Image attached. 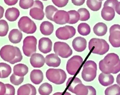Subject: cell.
Listing matches in <instances>:
<instances>
[{
    "mask_svg": "<svg viewBox=\"0 0 120 95\" xmlns=\"http://www.w3.org/2000/svg\"><path fill=\"white\" fill-rule=\"evenodd\" d=\"M46 76L49 81L57 85L63 84L67 79L66 73L62 69L49 68L46 72Z\"/></svg>",
    "mask_w": 120,
    "mask_h": 95,
    "instance_id": "obj_1",
    "label": "cell"
},
{
    "mask_svg": "<svg viewBox=\"0 0 120 95\" xmlns=\"http://www.w3.org/2000/svg\"><path fill=\"white\" fill-rule=\"evenodd\" d=\"M97 64L93 61H87L83 66L81 76L83 79L86 82H90L95 78L97 75Z\"/></svg>",
    "mask_w": 120,
    "mask_h": 95,
    "instance_id": "obj_2",
    "label": "cell"
},
{
    "mask_svg": "<svg viewBox=\"0 0 120 95\" xmlns=\"http://www.w3.org/2000/svg\"><path fill=\"white\" fill-rule=\"evenodd\" d=\"M18 26L21 31L27 34H33L37 30L35 23L27 16L21 17L18 22Z\"/></svg>",
    "mask_w": 120,
    "mask_h": 95,
    "instance_id": "obj_3",
    "label": "cell"
},
{
    "mask_svg": "<svg viewBox=\"0 0 120 95\" xmlns=\"http://www.w3.org/2000/svg\"><path fill=\"white\" fill-rule=\"evenodd\" d=\"M37 39L34 36H27L25 37L23 41L22 50L24 54L30 57L36 52Z\"/></svg>",
    "mask_w": 120,
    "mask_h": 95,
    "instance_id": "obj_4",
    "label": "cell"
},
{
    "mask_svg": "<svg viewBox=\"0 0 120 95\" xmlns=\"http://www.w3.org/2000/svg\"><path fill=\"white\" fill-rule=\"evenodd\" d=\"M54 51L56 54L63 58L69 57L72 54V50L70 46L64 42H56L54 45Z\"/></svg>",
    "mask_w": 120,
    "mask_h": 95,
    "instance_id": "obj_5",
    "label": "cell"
},
{
    "mask_svg": "<svg viewBox=\"0 0 120 95\" xmlns=\"http://www.w3.org/2000/svg\"><path fill=\"white\" fill-rule=\"evenodd\" d=\"M82 63V58L79 55H75L68 60L66 66V69L68 74L75 75L78 71Z\"/></svg>",
    "mask_w": 120,
    "mask_h": 95,
    "instance_id": "obj_6",
    "label": "cell"
},
{
    "mask_svg": "<svg viewBox=\"0 0 120 95\" xmlns=\"http://www.w3.org/2000/svg\"><path fill=\"white\" fill-rule=\"evenodd\" d=\"M75 33L76 30L74 27L66 25L59 28L56 31V36L60 40H67L73 37Z\"/></svg>",
    "mask_w": 120,
    "mask_h": 95,
    "instance_id": "obj_7",
    "label": "cell"
},
{
    "mask_svg": "<svg viewBox=\"0 0 120 95\" xmlns=\"http://www.w3.org/2000/svg\"><path fill=\"white\" fill-rule=\"evenodd\" d=\"M16 53V47L11 45L4 46L0 50V56L2 59L10 63L15 58Z\"/></svg>",
    "mask_w": 120,
    "mask_h": 95,
    "instance_id": "obj_8",
    "label": "cell"
},
{
    "mask_svg": "<svg viewBox=\"0 0 120 95\" xmlns=\"http://www.w3.org/2000/svg\"><path fill=\"white\" fill-rule=\"evenodd\" d=\"M109 42L115 48L120 47V25L115 24L110 28Z\"/></svg>",
    "mask_w": 120,
    "mask_h": 95,
    "instance_id": "obj_9",
    "label": "cell"
},
{
    "mask_svg": "<svg viewBox=\"0 0 120 95\" xmlns=\"http://www.w3.org/2000/svg\"><path fill=\"white\" fill-rule=\"evenodd\" d=\"M69 20L70 15L66 11L60 10L55 13L53 21L59 25H64L68 23Z\"/></svg>",
    "mask_w": 120,
    "mask_h": 95,
    "instance_id": "obj_10",
    "label": "cell"
},
{
    "mask_svg": "<svg viewBox=\"0 0 120 95\" xmlns=\"http://www.w3.org/2000/svg\"><path fill=\"white\" fill-rule=\"evenodd\" d=\"M52 42L48 37H42L39 41L38 49L44 54L50 52L52 50Z\"/></svg>",
    "mask_w": 120,
    "mask_h": 95,
    "instance_id": "obj_11",
    "label": "cell"
},
{
    "mask_svg": "<svg viewBox=\"0 0 120 95\" xmlns=\"http://www.w3.org/2000/svg\"><path fill=\"white\" fill-rule=\"evenodd\" d=\"M120 58L118 55L114 53L107 54L102 60L105 65L109 68H112L116 66L118 64Z\"/></svg>",
    "mask_w": 120,
    "mask_h": 95,
    "instance_id": "obj_12",
    "label": "cell"
},
{
    "mask_svg": "<svg viewBox=\"0 0 120 95\" xmlns=\"http://www.w3.org/2000/svg\"><path fill=\"white\" fill-rule=\"evenodd\" d=\"M102 48V42L100 38H93L90 40L88 49L93 54H98Z\"/></svg>",
    "mask_w": 120,
    "mask_h": 95,
    "instance_id": "obj_13",
    "label": "cell"
},
{
    "mask_svg": "<svg viewBox=\"0 0 120 95\" xmlns=\"http://www.w3.org/2000/svg\"><path fill=\"white\" fill-rule=\"evenodd\" d=\"M87 41L84 37H75L72 41V46L74 50L78 52L83 51L86 48Z\"/></svg>",
    "mask_w": 120,
    "mask_h": 95,
    "instance_id": "obj_14",
    "label": "cell"
},
{
    "mask_svg": "<svg viewBox=\"0 0 120 95\" xmlns=\"http://www.w3.org/2000/svg\"><path fill=\"white\" fill-rule=\"evenodd\" d=\"M30 62L33 67L40 68L44 66L45 63V59L41 54L35 53L31 56Z\"/></svg>",
    "mask_w": 120,
    "mask_h": 95,
    "instance_id": "obj_15",
    "label": "cell"
},
{
    "mask_svg": "<svg viewBox=\"0 0 120 95\" xmlns=\"http://www.w3.org/2000/svg\"><path fill=\"white\" fill-rule=\"evenodd\" d=\"M99 66L100 70L102 72V73L106 75L111 74V73L116 74L120 71V60L117 65L112 68H109L106 66L102 60L99 62Z\"/></svg>",
    "mask_w": 120,
    "mask_h": 95,
    "instance_id": "obj_16",
    "label": "cell"
},
{
    "mask_svg": "<svg viewBox=\"0 0 120 95\" xmlns=\"http://www.w3.org/2000/svg\"><path fill=\"white\" fill-rule=\"evenodd\" d=\"M45 63L49 67L57 68L61 64V60L57 54L52 53L46 56Z\"/></svg>",
    "mask_w": 120,
    "mask_h": 95,
    "instance_id": "obj_17",
    "label": "cell"
},
{
    "mask_svg": "<svg viewBox=\"0 0 120 95\" xmlns=\"http://www.w3.org/2000/svg\"><path fill=\"white\" fill-rule=\"evenodd\" d=\"M20 15L19 10L16 7L8 8L6 11V18L10 22H14L16 21Z\"/></svg>",
    "mask_w": 120,
    "mask_h": 95,
    "instance_id": "obj_18",
    "label": "cell"
},
{
    "mask_svg": "<svg viewBox=\"0 0 120 95\" xmlns=\"http://www.w3.org/2000/svg\"><path fill=\"white\" fill-rule=\"evenodd\" d=\"M22 38V34L18 29H12L8 34V39L12 44H16L19 43Z\"/></svg>",
    "mask_w": 120,
    "mask_h": 95,
    "instance_id": "obj_19",
    "label": "cell"
},
{
    "mask_svg": "<svg viewBox=\"0 0 120 95\" xmlns=\"http://www.w3.org/2000/svg\"><path fill=\"white\" fill-rule=\"evenodd\" d=\"M30 78L33 84L38 85L43 80V73L40 70H33L30 73Z\"/></svg>",
    "mask_w": 120,
    "mask_h": 95,
    "instance_id": "obj_20",
    "label": "cell"
},
{
    "mask_svg": "<svg viewBox=\"0 0 120 95\" xmlns=\"http://www.w3.org/2000/svg\"><path fill=\"white\" fill-rule=\"evenodd\" d=\"M115 16V11L113 8L109 7H105L101 11V16L106 21L112 20Z\"/></svg>",
    "mask_w": 120,
    "mask_h": 95,
    "instance_id": "obj_21",
    "label": "cell"
},
{
    "mask_svg": "<svg viewBox=\"0 0 120 95\" xmlns=\"http://www.w3.org/2000/svg\"><path fill=\"white\" fill-rule=\"evenodd\" d=\"M40 30L43 35L49 36L54 31V25L49 21H44L40 25Z\"/></svg>",
    "mask_w": 120,
    "mask_h": 95,
    "instance_id": "obj_22",
    "label": "cell"
},
{
    "mask_svg": "<svg viewBox=\"0 0 120 95\" xmlns=\"http://www.w3.org/2000/svg\"><path fill=\"white\" fill-rule=\"evenodd\" d=\"M99 83L103 86H108L112 84L114 82V77L111 74L106 75L101 73L98 77Z\"/></svg>",
    "mask_w": 120,
    "mask_h": 95,
    "instance_id": "obj_23",
    "label": "cell"
},
{
    "mask_svg": "<svg viewBox=\"0 0 120 95\" xmlns=\"http://www.w3.org/2000/svg\"><path fill=\"white\" fill-rule=\"evenodd\" d=\"M14 74L19 77H24L28 72V68L23 64H19L14 67Z\"/></svg>",
    "mask_w": 120,
    "mask_h": 95,
    "instance_id": "obj_24",
    "label": "cell"
},
{
    "mask_svg": "<svg viewBox=\"0 0 120 95\" xmlns=\"http://www.w3.org/2000/svg\"><path fill=\"white\" fill-rule=\"evenodd\" d=\"M93 32L96 35L99 37H102L104 36L107 32V25L102 22L97 23L93 27Z\"/></svg>",
    "mask_w": 120,
    "mask_h": 95,
    "instance_id": "obj_25",
    "label": "cell"
},
{
    "mask_svg": "<svg viewBox=\"0 0 120 95\" xmlns=\"http://www.w3.org/2000/svg\"><path fill=\"white\" fill-rule=\"evenodd\" d=\"M29 14L32 18L37 20H42L45 15L43 10L38 7H32L30 10Z\"/></svg>",
    "mask_w": 120,
    "mask_h": 95,
    "instance_id": "obj_26",
    "label": "cell"
},
{
    "mask_svg": "<svg viewBox=\"0 0 120 95\" xmlns=\"http://www.w3.org/2000/svg\"><path fill=\"white\" fill-rule=\"evenodd\" d=\"M0 71L1 73V78H7L11 72V68L9 64L5 63H0Z\"/></svg>",
    "mask_w": 120,
    "mask_h": 95,
    "instance_id": "obj_27",
    "label": "cell"
},
{
    "mask_svg": "<svg viewBox=\"0 0 120 95\" xmlns=\"http://www.w3.org/2000/svg\"><path fill=\"white\" fill-rule=\"evenodd\" d=\"M102 3V0H87L86 4L89 9L93 11L100 10Z\"/></svg>",
    "mask_w": 120,
    "mask_h": 95,
    "instance_id": "obj_28",
    "label": "cell"
},
{
    "mask_svg": "<svg viewBox=\"0 0 120 95\" xmlns=\"http://www.w3.org/2000/svg\"><path fill=\"white\" fill-rule=\"evenodd\" d=\"M76 95H87L88 89L87 86H85L82 83L77 85L72 92Z\"/></svg>",
    "mask_w": 120,
    "mask_h": 95,
    "instance_id": "obj_29",
    "label": "cell"
},
{
    "mask_svg": "<svg viewBox=\"0 0 120 95\" xmlns=\"http://www.w3.org/2000/svg\"><path fill=\"white\" fill-rule=\"evenodd\" d=\"M52 91V86L47 82L42 84L38 89V92L41 95H49Z\"/></svg>",
    "mask_w": 120,
    "mask_h": 95,
    "instance_id": "obj_30",
    "label": "cell"
},
{
    "mask_svg": "<svg viewBox=\"0 0 120 95\" xmlns=\"http://www.w3.org/2000/svg\"><path fill=\"white\" fill-rule=\"evenodd\" d=\"M80 83H82V82H81L80 79L78 78V77H75V78H73V77H71L68 78L66 84V86L68 90L72 92L75 86Z\"/></svg>",
    "mask_w": 120,
    "mask_h": 95,
    "instance_id": "obj_31",
    "label": "cell"
},
{
    "mask_svg": "<svg viewBox=\"0 0 120 95\" xmlns=\"http://www.w3.org/2000/svg\"><path fill=\"white\" fill-rule=\"evenodd\" d=\"M78 31L81 35L83 36H87L91 32L90 27L87 23H80L78 26Z\"/></svg>",
    "mask_w": 120,
    "mask_h": 95,
    "instance_id": "obj_32",
    "label": "cell"
},
{
    "mask_svg": "<svg viewBox=\"0 0 120 95\" xmlns=\"http://www.w3.org/2000/svg\"><path fill=\"white\" fill-rule=\"evenodd\" d=\"M105 95H120V87L117 84H114L107 88L105 91Z\"/></svg>",
    "mask_w": 120,
    "mask_h": 95,
    "instance_id": "obj_33",
    "label": "cell"
},
{
    "mask_svg": "<svg viewBox=\"0 0 120 95\" xmlns=\"http://www.w3.org/2000/svg\"><path fill=\"white\" fill-rule=\"evenodd\" d=\"M58 10L57 8L53 6L49 5L47 6L45 8V15L47 18L51 21H53L55 13Z\"/></svg>",
    "mask_w": 120,
    "mask_h": 95,
    "instance_id": "obj_34",
    "label": "cell"
},
{
    "mask_svg": "<svg viewBox=\"0 0 120 95\" xmlns=\"http://www.w3.org/2000/svg\"><path fill=\"white\" fill-rule=\"evenodd\" d=\"M68 12L70 15V20L68 22V24H75L80 20V14L77 11L71 10L68 11Z\"/></svg>",
    "mask_w": 120,
    "mask_h": 95,
    "instance_id": "obj_35",
    "label": "cell"
},
{
    "mask_svg": "<svg viewBox=\"0 0 120 95\" xmlns=\"http://www.w3.org/2000/svg\"><path fill=\"white\" fill-rule=\"evenodd\" d=\"M31 90L30 84L23 85L18 89L17 95H30Z\"/></svg>",
    "mask_w": 120,
    "mask_h": 95,
    "instance_id": "obj_36",
    "label": "cell"
},
{
    "mask_svg": "<svg viewBox=\"0 0 120 95\" xmlns=\"http://www.w3.org/2000/svg\"><path fill=\"white\" fill-rule=\"evenodd\" d=\"M8 25L5 20H0V37L6 36L8 31Z\"/></svg>",
    "mask_w": 120,
    "mask_h": 95,
    "instance_id": "obj_37",
    "label": "cell"
},
{
    "mask_svg": "<svg viewBox=\"0 0 120 95\" xmlns=\"http://www.w3.org/2000/svg\"><path fill=\"white\" fill-rule=\"evenodd\" d=\"M80 14V20L81 21H85L90 18V13L89 11L85 8H81L78 10Z\"/></svg>",
    "mask_w": 120,
    "mask_h": 95,
    "instance_id": "obj_38",
    "label": "cell"
},
{
    "mask_svg": "<svg viewBox=\"0 0 120 95\" xmlns=\"http://www.w3.org/2000/svg\"><path fill=\"white\" fill-rule=\"evenodd\" d=\"M34 3V1H33V0H29V1L20 0L19 1V6L22 9L27 10L33 6Z\"/></svg>",
    "mask_w": 120,
    "mask_h": 95,
    "instance_id": "obj_39",
    "label": "cell"
},
{
    "mask_svg": "<svg viewBox=\"0 0 120 95\" xmlns=\"http://www.w3.org/2000/svg\"><path fill=\"white\" fill-rule=\"evenodd\" d=\"M24 77H19L15 75V74H12L10 77L11 82L15 85L18 86L23 82Z\"/></svg>",
    "mask_w": 120,
    "mask_h": 95,
    "instance_id": "obj_40",
    "label": "cell"
},
{
    "mask_svg": "<svg viewBox=\"0 0 120 95\" xmlns=\"http://www.w3.org/2000/svg\"><path fill=\"white\" fill-rule=\"evenodd\" d=\"M16 47V46H15ZM16 53L15 58L13 60V61H11L10 64H15L18 62H20L22 59V55L21 54V52L19 49V48L18 47H16Z\"/></svg>",
    "mask_w": 120,
    "mask_h": 95,
    "instance_id": "obj_41",
    "label": "cell"
},
{
    "mask_svg": "<svg viewBox=\"0 0 120 95\" xmlns=\"http://www.w3.org/2000/svg\"><path fill=\"white\" fill-rule=\"evenodd\" d=\"M101 41L102 42V48L98 54L100 55H103L106 53L107 52L109 51L110 48V46L108 43L107 42V41L101 39Z\"/></svg>",
    "mask_w": 120,
    "mask_h": 95,
    "instance_id": "obj_42",
    "label": "cell"
},
{
    "mask_svg": "<svg viewBox=\"0 0 120 95\" xmlns=\"http://www.w3.org/2000/svg\"><path fill=\"white\" fill-rule=\"evenodd\" d=\"M6 93L5 95H15V88L13 86L10 84H6Z\"/></svg>",
    "mask_w": 120,
    "mask_h": 95,
    "instance_id": "obj_43",
    "label": "cell"
},
{
    "mask_svg": "<svg viewBox=\"0 0 120 95\" xmlns=\"http://www.w3.org/2000/svg\"><path fill=\"white\" fill-rule=\"evenodd\" d=\"M52 2L55 6L59 7H65L68 2V0H63V1H59V0H52Z\"/></svg>",
    "mask_w": 120,
    "mask_h": 95,
    "instance_id": "obj_44",
    "label": "cell"
},
{
    "mask_svg": "<svg viewBox=\"0 0 120 95\" xmlns=\"http://www.w3.org/2000/svg\"><path fill=\"white\" fill-rule=\"evenodd\" d=\"M118 2H119L117 0H107L104 4V7H109L113 8L115 10L116 6L117 5V4L118 3Z\"/></svg>",
    "mask_w": 120,
    "mask_h": 95,
    "instance_id": "obj_45",
    "label": "cell"
},
{
    "mask_svg": "<svg viewBox=\"0 0 120 95\" xmlns=\"http://www.w3.org/2000/svg\"><path fill=\"white\" fill-rule=\"evenodd\" d=\"M32 7H38L40 9L43 10L44 9V6L43 3L40 1H34V5Z\"/></svg>",
    "mask_w": 120,
    "mask_h": 95,
    "instance_id": "obj_46",
    "label": "cell"
},
{
    "mask_svg": "<svg viewBox=\"0 0 120 95\" xmlns=\"http://www.w3.org/2000/svg\"><path fill=\"white\" fill-rule=\"evenodd\" d=\"M6 93V85L0 82V95H5Z\"/></svg>",
    "mask_w": 120,
    "mask_h": 95,
    "instance_id": "obj_47",
    "label": "cell"
},
{
    "mask_svg": "<svg viewBox=\"0 0 120 95\" xmlns=\"http://www.w3.org/2000/svg\"><path fill=\"white\" fill-rule=\"evenodd\" d=\"M88 89V93L87 95H96V91L91 86H87Z\"/></svg>",
    "mask_w": 120,
    "mask_h": 95,
    "instance_id": "obj_48",
    "label": "cell"
},
{
    "mask_svg": "<svg viewBox=\"0 0 120 95\" xmlns=\"http://www.w3.org/2000/svg\"><path fill=\"white\" fill-rule=\"evenodd\" d=\"M71 2L75 6H82L84 3L85 1L84 0H79V1H77V0H72Z\"/></svg>",
    "mask_w": 120,
    "mask_h": 95,
    "instance_id": "obj_49",
    "label": "cell"
},
{
    "mask_svg": "<svg viewBox=\"0 0 120 95\" xmlns=\"http://www.w3.org/2000/svg\"><path fill=\"white\" fill-rule=\"evenodd\" d=\"M18 0H12V1H10V0H5L4 2L8 6H14L15 5V4L18 3Z\"/></svg>",
    "mask_w": 120,
    "mask_h": 95,
    "instance_id": "obj_50",
    "label": "cell"
},
{
    "mask_svg": "<svg viewBox=\"0 0 120 95\" xmlns=\"http://www.w3.org/2000/svg\"><path fill=\"white\" fill-rule=\"evenodd\" d=\"M30 86L31 90V94L30 95H36V89L35 87L34 86L31 84H30Z\"/></svg>",
    "mask_w": 120,
    "mask_h": 95,
    "instance_id": "obj_51",
    "label": "cell"
},
{
    "mask_svg": "<svg viewBox=\"0 0 120 95\" xmlns=\"http://www.w3.org/2000/svg\"><path fill=\"white\" fill-rule=\"evenodd\" d=\"M115 10L118 14L120 15V2H118L117 5L116 6Z\"/></svg>",
    "mask_w": 120,
    "mask_h": 95,
    "instance_id": "obj_52",
    "label": "cell"
},
{
    "mask_svg": "<svg viewBox=\"0 0 120 95\" xmlns=\"http://www.w3.org/2000/svg\"><path fill=\"white\" fill-rule=\"evenodd\" d=\"M4 8L3 7L0 6V19H1L4 15Z\"/></svg>",
    "mask_w": 120,
    "mask_h": 95,
    "instance_id": "obj_53",
    "label": "cell"
},
{
    "mask_svg": "<svg viewBox=\"0 0 120 95\" xmlns=\"http://www.w3.org/2000/svg\"><path fill=\"white\" fill-rule=\"evenodd\" d=\"M116 82L118 85H119L120 86V73L119 75H118L117 78H116Z\"/></svg>",
    "mask_w": 120,
    "mask_h": 95,
    "instance_id": "obj_54",
    "label": "cell"
},
{
    "mask_svg": "<svg viewBox=\"0 0 120 95\" xmlns=\"http://www.w3.org/2000/svg\"><path fill=\"white\" fill-rule=\"evenodd\" d=\"M63 93L62 92H57L54 94L53 95H62Z\"/></svg>",
    "mask_w": 120,
    "mask_h": 95,
    "instance_id": "obj_55",
    "label": "cell"
},
{
    "mask_svg": "<svg viewBox=\"0 0 120 95\" xmlns=\"http://www.w3.org/2000/svg\"><path fill=\"white\" fill-rule=\"evenodd\" d=\"M64 95H71V94L70 93H68V92H66V93H65V94H64Z\"/></svg>",
    "mask_w": 120,
    "mask_h": 95,
    "instance_id": "obj_56",
    "label": "cell"
},
{
    "mask_svg": "<svg viewBox=\"0 0 120 95\" xmlns=\"http://www.w3.org/2000/svg\"><path fill=\"white\" fill-rule=\"evenodd\" d=\"M1 77V71H0V78Z\"/></svg>",
    "mask_w": 120,
    "mask_h": 95,
    "instance_id": "obj_57",
    "label": "cell"
}]
</instances>
